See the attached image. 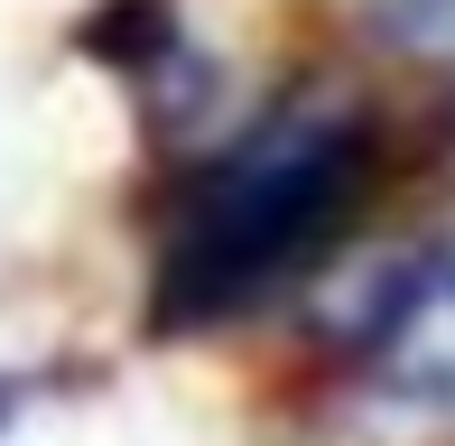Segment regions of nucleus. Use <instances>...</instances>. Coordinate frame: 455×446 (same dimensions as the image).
I'll return each mask as SVG.
<instances>
[{"label":"nucleus","mask_w":455,"mask_h":446,"mask_svg":"<svg viewBox=\"0 0 455 446\" xmlns=\"http://www.w3.org/2000/svg\"><path fill=\"white\" fill-rule=\"evenodd\" d=\"M363 187H371V131L354 112L270 121L260 139H242L186 187L168 270H158V316L204 326V316L251 307L260 289H279L298 260H316L354 223Z\"/></svg>","instance_id":"f257e3e1"},{"label":"nucleus","mask_w":455,"mask_h":446,"mask_svg":"<svg viewBox=\"0 0 455 446\" xmlns=\"http://www.w3.org/2000/svg\"><path fill=\"white\" fill-rule=\"evenodd\" d=\"M381 28L400 37L409 56H455V0H390Z\"/></svg>","instance_id":"f03ea898"},{"label":"nucleus","mask_w":455,"mask_h":446,"mask_svg":"<svg viewBox=\"0 0 455 446\" xmlns=\"http://www.w3.org/2000/svg\"><path fill=\"white\" fill-rule=\"evenodd\" d=\"M437 418H446V428H455V400H446V410H437Z\"/></svg>","instance_id":"7ed1b4c3"}]
</instances>
